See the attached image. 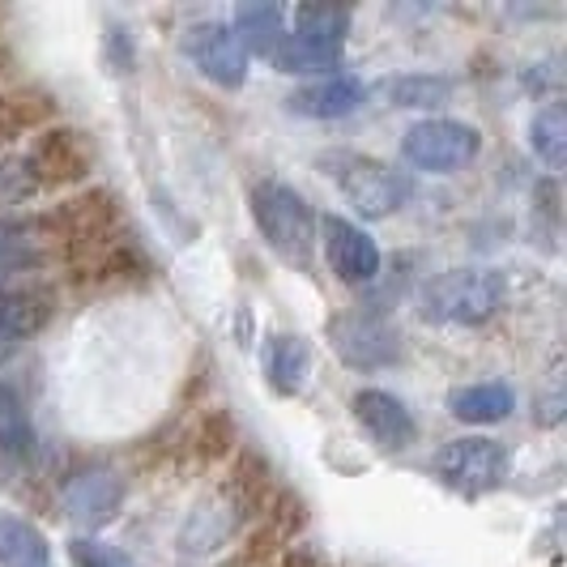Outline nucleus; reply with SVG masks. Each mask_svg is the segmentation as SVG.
Returning <instances> with one entry per match:
<instances>
[{"label": "nucleus", "instance_id": "f257e3e1", "mask_svg": "<svg viewBox=\"0 0 567 567\" xmlns=\"http://www.w3.org/2000/svg\"><path fill=\"white\" fill-rule=\"evenodd\" d=\"M504 303V274L495 269H449L423 286L426 320L435 324H486Z\"/></svg>", "mask_w": 567, "mask_h": 567}, {"label": "nucleus", "instance_id": "f03ea898", "mask_svg": "<svg viewBox=\"0 0 567 567\" xmlns=\"http://www.w3.org/2000/svg\"><path fill=\"white\" fill-rule=\"evenodd\" d=\"M350 30V13L338 4H303L295 13V30L286 34L274 52L278 73H329L341 60V43Z\"/></svg>", "mask_w": 567, "mask_h": 567}, {"label": "nucleus", "instance_id": "7ed1b4c3", "mask_svg": "<svg viewBox=\"0 0 567 567\" xmlns=\"http://www.w3.org/2000/svg\"><path fill=\"white\" fill-rule=\"evenodd\" d=\"M252 218L265 244L290 265H308L316 248V218L308 200L286 184H260L252 193Z\"/></svg>", "mask_w": 567, "mask_h": 567}, {"label": "nucleus", "instance_id": "20e7f679", "mask_svg": "<svg viewBox=\"0 0 567 567\" xmlns=\"http://www.w3.org/2000/svg\"><path fill=\"white\" fill-rule=\"evenodd\" d=\"M435 474L444 478V486H453L456 495H486L508 474V449L486 435L449 440L435 453Z\"/></svg>", "mask_w": 567, "mask_h": 567}, {"label": "nucleus", "instance_id": "39448f33", "mask_svg": "<svg viewBox=\"0 0 567 567\" xmlns=\"http://www.w3.org/2000/svg\"><path fill=\"white\" fill-rule=\"evenodd\" d=\"M333 179H338L341 197L350 200L363 218H389V214H398L401 205H405V197H410L405 175H398L393 167H384L380 158H359V154L333 158Z\"/></svg>", "mask_w": 567, "mask_h": 567}, {"label": "nucleus", "instance_id": "423d86ee", "mask_svg": "<svg viewBox=\"0 0 567 567\" xmlns=\"http://www.w3.org/2000/svg\"><path fill=\"white\" fill-rule=\"evenodd\" d=\"M329 341L338 350V359L346 368L375 371L398 363L401 354V333L393 329V320L380 312H341L329 320Z\"/></svg>", "mask_w": 567, "mask_h": 567}, {"label": "nucleus", "instance_id": "0eeeda50", "mask_svg": "<svg viewBox=\"0 0 567 567\" xmlns=\"http://www.w3.org/2000/svg\"><path fill=\"white\" fill-rule=\"evenodd\" d=\"M478 128L474 124H461V120H423L405 133V158L419 171H431V175H449V171L465 167L474 154H478Z\"/></svg>", "mask_w": 567, "mask_h": 567}, {"label": "nucleus", "instance_id": "6e6552de", "mask_svg": "<svg viewBox=\"0 0 567 567\" xmlns=\"http://www.w3.org/2000/svg\"><path fill=\"white\" fill-rule=\"evenodd\" d=\"M184 52L209 82L227 85V90L244 85V78H248V52L227 22H197L184 34Z\"/></svg>", "mask_w": 567, "mask_h": 567}, {"label": "nucleus", "instance_id": "1a4fd4ad", "mask_svg": "<svg viewBox=\"0 0 567 567\" xmlns=\"http://www.w3.org/2000/svg\"><path fill=\"white\" fill-rule=\"evenodd\" d=\"M60 504H64L73 525H82V529H103L115 512H120V504H124V478H120L115 470H103V465L82 470V474H73V478L64 483Z\"/></svg>", "mask_w": 567, "mask_h": 567}, {"label": "nucleus", "instance_id": "9d476101", "mask_svg": "<svg viewBox=\"0 0 567 567\" xmlns=\"http://www.w3.org/2000/svg\"><path fill=\"white\" fill-rule=\"evenodd\" d=\"M320 239H324L329 269L338 274L341 282L363 286V282H371V278L380 274V248H375V239H371V235H363L354 223H346V218H324Z\"/></svg>", "mask_w": 567, "mask_h": 567}, {"label": "nucleus", "instance_id": "9b49d317", "mask_svg": "<svg viewBox=\"0 0 567 567\" xmlns=\"http://www.w3.org/2000/svg\"><path fill=\"white\" fill-rule=\"evenodd\" d=\"M350 405H354V419L363 423V431L371 435V444H375V449H384V453H401V449H410V444H414L419 426H414L410 410H405L393 393L359 389Z\"/></svg>", "mask_w": 567, "mask_h": 567}, {"label": "nucleus", "instance_id": "f8f14e48", "mask_svg": "<svg viewBox=\"0 0 567 567\" xmlns=\"http://www.w3.org/2000/svg\"><path fill=\"white\" fill-rule=\"evenodd\" d=\"M363 94H368L363 82H354V78H346V73H333V78H324V82L295 90V94H290V112L312 115V120H341V115H350L363 103Z\"/></svg>", "mask_w": 567, "mask_h": 567}, {"label": "nucleus", "instance_id": "ddd939ff", "mask_svg": "<svg viewBox=\"0 0 567 567\" xmlns=\"http://www.w3.org/2000/svg\"><path fill=\"white\" fill-rule=\"evenodd\" d=\"M235 39L244 43L248 56H274L278 43L286 39V9L282 4H269V0H248L235 9Z\"/></svg>", "mask_w": 567, "mask_h": 567}, {"label": "nucleus", "instance_id": "4468645a", "mask_svg": "<svg viewBox=\"0 0 567 567\" xmlns=\"http://www.w3.org/2000/svg\"><path fill=\"white\" fill-rule=\"evenodd\" d=\"M48 316H52V303L39 290H9V295H0V354L13 350L18 341L34 338L48 324Z\"/></svg>", "mask_w": 567, "mask_h": 567}, {"label": "nucleus", "instance_id": "2eb2a0df", "mask_svg": "<svg viewBox=\"0 0 567 567\" xmlns=\"http://www.w3.org/2000/svg\"><path fill=\"white\" fill-rule=\"evenodd\" d=\"M308 368H312V354H308V341L290 338V333H274L265 341V371H269V384L278 393H299L308 384Z\"/></svg>", "mask_w": 567, "mask_h": 567}, {"label": "nucleus", "instance_id": "dca6fc26", "mask_svg": "<svg viewBox=\"0 0 567 567\" xmlns=\"http://www.w3.org/2000/svg\"><path fill=\"white\" fill-rule=\"evenodd\" d=\"M512 410H516V393L508 384H465V389L449 393V414L461 423H499Z\"/></svg>", "mask_w": 567, "mask_h": 567}, {"label": "nucleus", "instance_id": "f3484780", "mask_svg": "<svg viewBox=\"0 0 567 567\" xmlns=\"http://www.w3.org/2000/svg\"><path fill=\"white\" fill-rule=\"evenodd\" d=\"M0 567H48V538L22 516H0Z\"/></svg>", "mask_w": 567, "mask_h": 567}, {"label": "nucleus", "instance_id": "a211bd4d", "mask_svg": "<svg viewBox=\"0 0 567 567\" xmlns=\"http://www.w3.org/2000/svg\"><path fill=\"white\" fill-rule=\"evenodd\" d=\"M85 167H90V154L78 142V133H52L48 142L39 145L34 163H30V171L39 179H78Z\"/></svg>", "mask_w": 567, "mask_h": 567}, {"label": "nucleus", "instance_id": "6ab92c4d", "mask_svg": "<svg viewBox=\"0 0 567 567\" xmlns=\"http://www.w3.org/2000/svg\"><path fill=\"white\" fill-rule=\"evenodd\" d=\"M380 94L393 107H440L453 99V82L449 78H431V73H405V78H389L380 85Z\"/></svg>", "mask_w": 567, "mask_h": 567}, {"label": "nucleus", "instance_id": "aec40b11", "mask_svg": "<svg viewBox=\"0 0 567 567\" xmlns=\"http://www.w3.org/2000/svg\"><path fill=\"white\" fill-rule=\"evenodd\" d=\"M43 252V239L34 223H0V278L34 269Z\"/></svg>", "mask_w": 567, "mask_h": 567}, {"label": "nucleus", "instance_id": "412c9836", "mask_svg": "<svg viewBox=\"0 0 567 567\" xmlns=\"http://www.w3.org/2000/svg\"><path fill=\"white\" fill-rule=\"evenodd\" d=\"M529 145L542 154V163L546 167H564L567 158V112L559 103H550V107H542L534 115V124H529Z\"/></svg>", "mask_w": 567, "mask_h": 567}, {"label": "nucleus", "instance_id": "4be33fe9", "mask_svg": "<svg viewBox=\"0 0 567 567\" xmlns=\"http://www.w3.org/2000/svg\"><path fill=\"white\" fill-rule=\"evenodd\" d=\"M0 453L27 456L30 453V423L18 393L9 384H0Z\"/></svg>", "mask_w": 567, "mask_h": 567}, {"label": "nucleus", "instance_id": "5701e85b", "mask_svg": "<svg viewBox=\"0 0 567 567\" xmlns=\"http://www.w3.org/2000/svg\"><path fill=\"white\" fill-rule=\"evenodd\" d=\"M73 559H78V567H137L120 546H112V542H99V538H73Z\"/></svg>", "mask_w": 567, "mask_h": 567}]
</instances>
